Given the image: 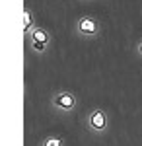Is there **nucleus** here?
Instances as JSON below:
<instances>
[{
	"label": "nucleus",
	"mask_w": 142,
	"mask_h": 146,
	"mask_svg": "<svg viewBox=\"0 0 142 146\" xmlns=\"http://www.w3.org/2000/svg\"><path fill=\"white\" fill-rule=\"evenodd\" d=\"M78 31L82 35H96L99 31V23L94 18H80L78 22Z\"/></svg>",
	"instance_id": "7ed1b4c3"
},
{
	"label": "nucleus",
	"mask_w": 142,
	"mask_h": 146,
	"mask_svg": "<svg viewBox=\"0 0 142 146\" xmlns=\"http://www.w3.org/2000/svg\"><path fill=\"white\" fill-rule=\"evenodd\" d=\"M88 125H90L96 133H101V131L105 129V125H107V117H105V113L101 111V109L92 111V113H90V117H88Z\"/></svg>",
	"instance_id": "f03ea898"
},
{
	"label": "nucleus",
	"mask_w": 142,
	"mask_h": 146,
	"mask_svg": "<svg viewBox=\"0 0 142 146\" xmlns=\"http://www.w3.org/2000/svg\"><path fill=\"white\" fill-rule=\"evenodd\" d=\"M43 146H62V140L53 136V138H47V140L43 142Z\"/></svg>",
	"instance_id": "423d86ee"
},
{
	"label": "nucleus",
	"mask_w": 142,
	"mask_h": 146,
	"mask_svg": "<svg viewBox=\"0 0 142 146\" xmlns=\"http://www.w3.org/2000/svg\"><path fill=\"white\" fill-rule=\"evenodd\" d=\"M49 41H51V35L47 33L45 29H41V27L33 29V33H31V45H33V49H35L37 53H43Z\"/></svg>",
	"instance_id": "f257e3e1"
},
{
	"label": "nucleus",
	"mask_w": 142,
	"mask_h": 146,
	"mask_svg": "<svg viewBox=\"0 0 142 146\" xmlns=\"http://www.w3.org/2000/svg\"><path fill=\"white\" fill-rule=\"evenodd\" d=\"M55 105L56 107H62V109H74L76 107V98L70 92H60V94H56V98H55Z\"/></svg>",
	"instance_id": "20e7f679"
},
{
	"label": "nucleus",
	"mask_w": 142,
	"mask_h": 146,
	"mask_svg": "<svg viewBox=\"0 0 142 146\" xmlns=\"http://www.w3.org/2000/svg\"><path fill=\"white\" fill-rule=\"evenodd\" d=\"M138 51H140V53H142V41H140V45H138Z\"/></svg>",
	"instance_id": "0eeeda50"
},
{
	"label": "nucleus",
	"mask_w": 142,
	"mask_h": 146,
	"mask_svg": "<svg viewBox=\"0 0 142 146\" xmlns=\"http://www.w3.org/2000/svg\"><path fill=\"white\" fill-rule=\"evenodd\" d=\"M31 23H33V18H31V14L25 10L23 12V31H29V27H31Z\"/></svg>",
	"instance_id": "39448f33"
}]
</instances>
